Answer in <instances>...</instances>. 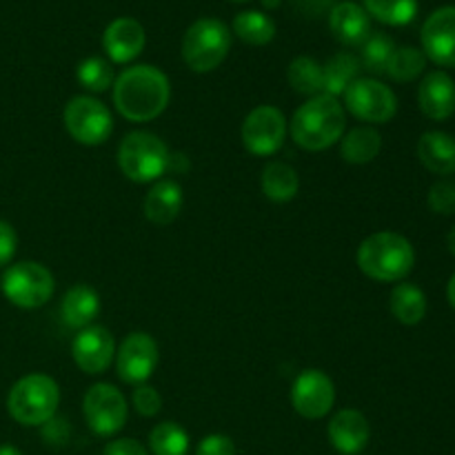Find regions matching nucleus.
Segmentation results:
<instances>
[{
	"label": "nucleus",
	"mask_w": 455,
	"mask_h": 455,
	"mask_svg": "<svg viewBox=\"0 0 455 455\" xmlns=\"http://www.w3.org/2000/svg\"><path fill=\"white\" fill-rule=\"evenodd\" d=\"M76 78L92 93H102L109 87H114L116 74L109 60H105L100 56H92L80 62L78 69H76Z\"/></svg>",
	"instance_id": "33"
},
{
	"label": "nucleus",
	"mask_w": 455,
	"mask_h": 455,
	"mask_svg": "<svg viewBox=\"0 0 455 455\" xmlns=\"http://www.w3.org/2000/svg\"><path fill=\"white\" fill-rule=\"evenodd\" d=\"M262 194L271 200V203H289L298 196V189H300V178H298V172L287 163H280V160H274V163L267 164L262 169Z\"/></svg>",
	"instance_id": "25"
},
{
	"label": "nucleus",
	"mask_w": 455,
	"mask_h": 455,
	"mask_svg": "<svg viewBox=\"0 0 455 455\" xmlns=\"http://www.w3.org/2000/svg\"><path fill=\"white\" fill-rule=\"evenodd\" d=\"M4 298L20 309H38L53 296V274L40 262H16L7 267L0 280Z\"/></svg>",
	"instance_id": "7"
},
{
	"label": "nucleus",
	"mask_w": 455,
	"mask_h": 455,
	"mask_svg": "<svg viewBox=\"0 0 455 455\" xmlns=\"http://www.w3.org/2000/svg\"><path fill=\"white\" fill-rule=\"evenodd\" d=\"M65 129L78 145L98 147L109 140L114 132V118L111 111L102 105L98 98L92 96H76L67 102Z\"/></svg>",
	"instance_id": "8"
},
{
	"label": "nucleus",
	"mask_w": 455,
	"mask_h": 455,
	"mask_svg": "<svg viewBox=\"0 0 455 455\" xmlns=\"http://www.w3.org/2000/svg\"><path fill=\"white\" fill-rule=\"evenodd\" d=\"M287 78L293 92L300 93V96H318L324 89L323 65L309 56L293 58L291 65H289L287 69Z\"/></svg>",
	"instance_id": "27"
},
{
	"label": "nucleus",
	"mask_w": 455,
	"mask_h": 455,
	"mask_svg": "<svg viewBox=\"0 0 455 455\" xmlns=\"http://www.w3.org/2000/svg\"><path fill=\"white\" fill-rule=\"evenodd\" d=\"M172 100V84L164 71L151 65H133L114 80L116 111L129 123L156 120Z\"/></svg>",
	"instance_id": "1"
},
{
	"label": "nucleus",
	"mask_w": 455,
	"mask_h": 455,
	"mask_svg": "<svg viewBox=\"0 0 455 455\" xmlns=\"http://www.w3.org/2000/svg\"><path fill=\"white\" fill-rule=\"evenodd\" d=\"M158 367V345L145 331H132L116 349V373L129 387L147 385Z\"/></svg>",
	"instance_id": "12"
},
{
	"label": "nucleus",
	"mask_w": 455,
	"mask_h": 455,
	"mask_svg": "<svg viewBox=\"0 0 455 455\" xmlns=\"http://www.w3.org/2000/svg\"><path fill=\"white\" fill-rule=\"evenodd\" d=\"M231 49V34L218 18H200L182 38V58L196 74H209L227 60Z\"/></svg>",
	"instance_id": "6"
},
{
	"label": "nucleus",
	"mask_w": 455,
	"mask_h": 455,
	"mask_svg": "<svg viewBox=\"0 0 455 455\" xmlns=\"http://www.w3.org/2000/svg\"><path fill=\"white\" fill-rule=\"evenodd\" d=\"M447 298H449V305L455 309V274L451 275V280H449L447 284Z\"/></svg>",
	"instance_id": "40"
},
{
	"label": "nucleus",
	"mask_w": 455,
	"mask_h": 455,
	"mask_svg": "<svg viewBox=\"0 0 455 455\" xmlns=\"http://www.w3.org/2000/svg\"><path fill=\"white\" fill-rule=\"evenodd\" d=\"M389 309L391 315H394L400 324L416 327V324H420L427 315L425 291L411 283L395 284L389 298Z\"/></svg>",
	"instance_id": "23"
},
{
	"label": "nucleus",
	"mask_w": 455,
	"mask_h": 455,
	"mask_svg": "<svg viewBox=\"0 0 455 455\" xmlns=\"http://www.w3.org/2000/svg\"><path fill=\"white\" fill-rule=\"evenodd\" d=\"M291 404L298 416L307 420H320L329 416L336 404V385L320 369H305L293 380Z\"/></svg>",
	"instance_id": "13"
},
{
	"label": "nucleus",
	"mask_w": 455,
	"mask_h": 455,
	"mask_svg": "<svg viewBox=\"0 0 455 455\" xmlns=\"http://www.w3.org/2000/svg\"><path fill=\"white\" fill-rule=\"evenodd\" d=\"M118 167L138 185L158 182L169 172V149L156 133L132 132L124 136L118 149Z\"/></svg>",
	"instance_id": "5"
},
{
	"label": "nucleus",
	"mask_w": 455,
	"mask_h": 455,
	"mask_svg": "<svg viewBox=\"0 0 455 455\" xmlns=\"http://www.w3.org/2000/svg\"><path fill=\"white\" fill-rule=\"evenodd\" d=\"M102 455H149V449L133 438H114L107 443Z\"/></svg>",
	"instance_id": "39"
},
{
	"label": "nucleus",
	"mask_w": 455,
	"mask_h": 455,
	"mask_svg": "<svg viewBox=\"0 0 455 455\" xmlns=\"http://www.w3.org/2000/svg\"><path fill=\"white\" fill-rule=\"evenodd\" d=\"M147 43L145 29L136 18L120 16L107 25L105 34H102V49H105L107 58L116 65H127V62L136 60L142 53Z\"/></svg>",
	"instance_id": "16"
},
{
	"label": "nucleus",
	"mask_w": 455,
	"mask_h": 455,
	"mask_svg": "<svg viewBox=\"0 0 455 455\" xmlns=\"http://www.w3.org/2000/svg\"><path fill=\"white\" fill-rule=\"evenodd\" d=\"M347 132V111L338 98L318 93L307 98L289 123L293 142L307 151H324L342 140Z\"/></svg>",
	"instance_id": "2"
},
{
	"label": "nucleus",
	"mask_w": 455,
	"mask_h": 455,
	"mask_svg": "<svg viewBox=\"0 0 455 455\" xmlns=\"http://www.w3.org/2000/svg\"><path fill=\"white\" fill-rule=\"evenodd\" d=\"M196 455H235V444L229 435H204L196 447Z\"/></svg>",
	"instance_id": "36"
},
{
	"label": "nucleus",
	"mask_w": 455,
	"mask_h": 455,
	"mask_svg": "<svg viewBox=\"0 0 455 455\" xmlns=\"http://www.w3.org/2000/svg\"><path fill=\"white\" fill-rule=\"evenodd\" d=\"M132 404L133 409H136V413H140L142 418H154L158 416L160 409H163V395L149 385L133 387Z\"/></svg>",
	"instance_id": "35"
},
{
	"label": "nucleus",
	"mask_w": 455,
	"mask_h": 455,
	"mask_svg": "<svg viewBox=\"0 0 455 455\" xmlns=\"http://www.w3.org/2000/svg\"><path fill=\"white\" fill-rule=\"evenodd\" d=\"M329 29L338 43L347 47H363L364 40L371 36V18L360 4L342 0L329 12Z\"/></svg>",
	"instance_id": "19"
},
{
	"label": "nucleus",
	"mask_w": 455,
	"mask_h": 455,
	"mask_svg": "<svg viewBox=\"0 0 455 455\" xmlns=\"http://www.w3.org/2000/svg\"><path fill=\"white\" fill-rule=\"evenodd\" d=\"M149 451L154 455H187L189 434L178 422H160L149 431Z\"/></svg>",
	"instance_id": "31"
},
{
	"label": "nucleus",
	"mask_w": 455,
	"mask_h": 455,
	"mask_svg": "<svg viewBox=\"0 0 455 455\" xmlns=\"http://www.w3.org/2000/svg\"><path fill=\"white\" fill-rule=\"evenodd\" d=\"M427 67V56L422 49L416 47H395L394 56H391L389 67H387V76L395 83H411L418 76H422Z\"/></svg>",
	"instance_id": "32"
},
{
	"label": "nucleus",
	"mask_w": 455,
	"mask_h": 455,
	"mask_svg": "<svg viewBox=\"0 0 455 455\" xmlns=\"http://www.w3.org/2000/svg\"><path fill=\"white\" fill-rule=\"evenodd\" d=\"M369 18L389 27H404L416 20L418 0H363Z\"/></svg>",
	"instance_id": "29"
},
{
	"label": "nucleus",
	"mask_w": 455,
	"mask_h": 455,
	"mask_svg": "<svg viewBox=\"0 0 455 455\" xmlns=\"http://www.w3.org/2000/svg\"><path fill=\"white\" fill-rule=\"evenodd\" d=\"M418 105L429 120L443 123L455 114V83L447 71H431L418 87Z\"/></svg>",
	"instance_id": "18"
},
{
	"label": "nucleus",
	"mask_w": 455,
	"mask_h": 455,
	"mask_svg": "<svg viewBox=\"0 0 455 455\" xmlns=\"http://www.w3.org/2000/svg\"><path fill=\"white\" fill-rule=\"evenodd\" d=\"M358 267L376 283H400L416 265L413 244L395 231H378L358 247Z\"/></svg>",
	"instance_id": "3"
},
{
	"label": "nucleus",
	"mask_w": 455,
	"mask_h": 455,
	"mask_svg": "<svg viewBox=\"0 0 455 455\" xmlns=\"http://www.w3.org/2000/svg\"><path fill=\"white\" fill-rule=\"evenodd\" d=\"M418 158L435 176L455 173V138L444 132H427L418 140Z\"/></svg>",
	"instance_id": "22"
},
{
	"label": "nucleus",
	"mask_w": 455,
	"mask_h": 455,
	"mask_svg": "<svg viewBox=\"0 0 455 455\" xmlns=\"http://www.w3.org/2000/svg\"><path fill=\"white\" fill-rule=\"evenodd\" d=\"M231 3H247V0H231Z\"/></svg>",
	"instance_id": "44"
},
{
	"label": "nucleus",
	"mask_w": 455,
	"mask_h": 455,
	"mask_svg": "<svg viewBox=\"0 0 455 455\" xmlns=\"http://www.w3.org/2000/svg\"><path fill=\"white\" fill-rule=\"evenodd\" d=\"M60 404L56 380L44 373H29L12 387L7 395V411L18 425L43 427L52 420Z\"/></svg>",
	"instance_id": "4"
},
{
	"label": "nucleus",
	"mask_w": 455,
	"mask_h": 455,
	"mask_svg": "<svg viewBox=\"0 0 455 455\" xmlns=\"http://www.w3.org/2000/svg\"><path fill=\"white\" fill-rule=\"evenodd\" d=\"M83 413L89 429L98 438H114L127 425L129 407L123 391L109 382H98L84 394Z\"/></svg>",
	"instance_id": "10"
},
{
	"label": "nucleus",
	"mask_w": 455,
	"mask_h": 455,
	"mask_svg": "<svg viewBox=\"0 0 455 455\" xmlns=\"http://www.w3.org/2000/svg\"><path fill=\"white\" fill-rule=\"evenodd\" d=\"M71 355L76 367L87 376L105 373L116 360V338L114 333L100 324H92L76 333L71 342Z\"/></svg>",
	"instance_id": "14"
},
{
	"label": "nucleus",
	"mask_w": 455,
	"mask_h": 455,
	"mask_svg": "<svg viewBox=\"0 0 455 455\" xmlns=\"http://www.w3.org/2000/svg\"><path fill=\"white\" fill-rule=\"evenodd\" d=\"M360 71H363V67H360L358 56H354V53L349 52L336 53V56L329 58L327 65L323 67V74H324L323 93L340 100L342 93L349 89V84L360 78Z\"/></svg>",
	"instance_id": "26"
},
{
	"label": "nucleus",
	"mask_w": 455,
	"mask_h": 455,
	"mask_svg": "<svg viewBox=\"0 0 455 455\" xmlns=\"http://www.w3.org/2000/svg\"><path fill=\"white\" fill-rule=\"evenodd\" d=\"M327 438L338 453L358 455L367 449L369 438H371V427H369L364 413H360L358 409H340L329 420Z\"/></svg>",
	"instance_id": "17"
},
{
	"label": "nucleus",
	"mask_w": 455,
	"mask_h": 455,
	"mask_svg": "<svg viewBox=\"0 0 455 455\" xmlns=\"http://www.w3.org/2000/svg\"><path fill=\"white\" fill-rule=\"evenodd\" d=\"M0 455H22L20 449H16L13 444H0Z\"/></svg>",
	"instance_id": "41"
},
{
	"label": "nucleus",
	"mask_w": 455,
	"mask_h": 455,
	"mask_svg": "<svg viewBox=\"0 0 455 455\" xmlns=\"http://www.w3.org/2000/svg\"><path fill=\"white\" fill-rule=\"evenodd\" d=\"M382 136L373 127H354L340 140V156L349 164H369L380 156Z\"/></svg>",
	"instance_id": "24"
},
{
	"label": "nucleus",
	"mask_w": 455,
	"mask_h": 455,
	"mask_svg": "<svg viewBox=\"0 0 455 455\" xmlns=\"http://www.w3.org/2000/svg\"><path fill=\"white\" fill-rule=\"evenodd\" d=\"M429 207L438 216H453L455 213V180L443 178L429 189Z\"/></svg>",
	"instance_id": "34"
},
{
	"label": "nucleus",
	"mask_w": 455,
	"mask_h": 455,
	"mask_svg": "<svg viewBox=\"0 0 455 455\" xmlns=\"http://www.w3.org/2000/svg\"><path fill=\"white\" fill-rule=\"evenodd\" d=\"M40 435H43L44 443L52 444V447H60V444H65L67 440H69L71 427H69V422H67V420L53 416L52 420L44 422V425L40 427Z\"/></svg>",
	"instance_id": "37"
},
{
	"label": "nucleus",
	"mask_w": 455,
	"mask_h": 455,
	"mask_svg": "<svg viewBox=\"0 0 455 455\" xmlns=\"http://www.w3.org/2000/svg\"><path fill=\"white\" fill-rule=\"evenodd\" d=\"M422 53L438 67L455 69V7L447 4L431 13L420 31Z\"/></svg>",
	"instance_id": "15"
},
{
	"label": "nucleus",
	"mask_w": 455,
	"mask_h": 455,
	"mask_svg": "<svg viewBox=\"0 0 455 455\" xmlns=\"http://www.w3.org/2000/svg\"><path fill=\"white\" fill-rule=\"evenodd\" d=\"M18 249V234L7 220H0V267L9 265L12 258L16 256Z\"/></svg>",
	"instance_id": "38"
},
{
	"label": "nucleus",
	"mask_w": 455,
	"mask_h": 455,
	"mask_svg": "<svg viewBox=\"0 0 455 455\" xmlns=\"http://www.w3.org/2000/svg\"><path fill=\"white\" fill-rule=\"evenodd\" d=\"M231 27L243 43L253 44V47L269 44L275 38V22L265 12H253V9L251 12H240Z\"/></svg>",
	"instance_id": "28"
},
{
	"label": "nucleus",
	"mask_w": 455,
	"mask_h": 455,
	"mask_svg": "<svg viewBox=\"0 0 455 455\" xmlns=\"http://www.w3.org/2000/svg\"><path fill=\"white\" fill-rule=\"evenodd\" d=\"M98 314H100V296H98L96 289L84 283L74 284L60 302L62 323L69 329H76V331L92 327Z\"/></svg>",
	"instance_id": "20"
},
{
	"label": "nucleus",
	"mask_w": 455,
	"mask_h": 455,
	"mask_svg": "<svg viewBox=\"0 0 455 455\" xmlns=\"http://www.w3.org/2000/svg\"><path fill=\"white\" fill-rule=\"evenodd\" d=\"M240 136H243V145L249 154L258 156V158H269V156L278 154L280 147L284 145L287 120L278 107L260 105L249 111L243 129H240Z\"/></svg>",
	"instance_id": "11"
},
{
	"label": "nucleus",
	"mask_w": 455,
	"mask_h": 455,
	"mask_svg": "<svg viewBox=\"0 0 455 455\" xmlns=\"http://www.w3.org/2000/svg\"><path fill=\"white\" fill-rule=\"evenodd\" d=\"M394 52H395L394 38L382 34V31H376V34H371L363 43V52H360V58H358L360 67L373 76H385Z\"/></svg>",
	"instance_id": "30"
},
{
	"label": "nucleus",
	"mask_w": 455,
	"mask_h": 455,
	"mask_svg": "<svg viewBox=\"0 0 455 455\" xmlns=\"http://www.w3.org/2000/svg\"><path fill=\"white\" fill-rule=\"evenodd\" d=\"M265 3V7H275L278 4V0H262Z\"/></svg>",
	"instance_id": "43"
},
{
	"label": "nucleus",
	"mask_w": 455,
	"mask_h": 455,
	"mask_svg": "<svg viewBox=\"0 0 455 455\" xmlns=\"http://www.w3.org/2000/svg\"><path fill=\"white\" fill-rule=\"evenodd\" d=\"M342 107L363 123L385 124L398 111V98L380 80L358 78L342 93Z\"/></svg>",
	"instance_id": "9"
},
{
	"label": "nucleus",
	"mask_w": 455,
	"mask_h": 455,
	"mask_svg": "<svg viewBox=\"0 0 455 455\" xmlns=\"http://www.w3.org/2000/svg\"><path fill=\"white\" fill-rule=\"evenodd\" d=\"M182 187L176 180H158L145 196V216L154 225H172L182 212Z\"/></svg>",
	"instance_id": "21"
},
{
	"label": "nucleus",
	"mask_w": 455,
	"mask_h": 455,
	"mask_svg": "<svg viewBox=\"0 0 455 455\" xmlns=\"http://www.w3.org/2000/svg\"><path fill=\"white\" fill-rule=\"evenodd\" d=\"M447 247H449V251H451L455 256V227L451 231H449V235H447Z\"/></svg>",
	"instance_id": "42"
}]
</instances>
